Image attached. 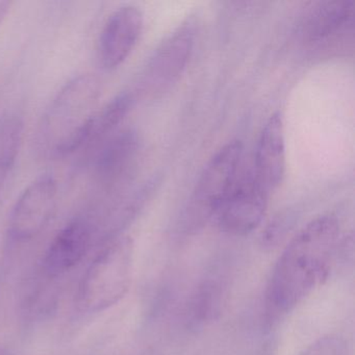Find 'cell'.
Segmentation results:
<instances>
[{
	"label": "cell",
	"instance_id": "1",
	"mask_svg": "<svg viewBox=\"0 0 355 355\" xmlns=\"http://www.w3.org/2000/svg\"><path fill=\"white\" fill-rule=\"evenodd\" d=\"M340 227L334 215L306 224L286 245L268 282L265 313L269 325L292 313L327 278L338 255Z\"/></svg>",
	"mask_w": 355,
	"mask_h": 355
},
{
	"label": "cell",
	"instance_id": "2",
	"mask_svg": "<svg viewBox=\"0 0 355 355\" xmlns=\"http://www.w3.org/2000/svg\"><path fill=\"white\" fill-rule=\"evenodd\" d=\"M101 84L83 73L66 83L49 103L38 130V146L46 157H65L82 150L98 113Z\"/></svg>",
	"mask_w": 355,
	"mask_h": 355
},
{
	"label": "cell",
	"instance_id": "3",
	"mask_svg": "<svg viewBox=\"0 0 355 355\" xmlns=\"http://www.w3.org/2000/svg\"><path fill=\"white\" fill-rule=\"evenodd\" d=\"M134 244L128 236L107 241L83 276L78 293L80 309L101 313L122 300L130 291Z\"/></svg>",
	"mask_w": 355,
	"mask_h": 355
},
{
	"label": "cell",
	"instance_id": "4",
	"mask_svg": "<svg viewBox=\"0 0 355 355\" xmlns=\"http://www.w3.org/2000/svg\"><path fill=\"white\" fill-rule=\"evenodd\" d=\"M244 146L230 141L205 166L182 215V230L196 232L214 219L243 167Z\"/></svg>",
	"mask_w": 355,
	"mask_h": 355
},
{
	"label": "cell",
	"instance_id": "5",
	"mask_svg": "<svg viewBox=\"0 0 355 355\" xmlns=\"http://www.w3.org/2000/svg\"><path fill=\"white\" fill-rule=\"evenodd\" d=\"M269 194L259 186L252 168L240 174L224 199L214 219L222 232L232 236H246L257 230L267 211Z\"/></svg>",
	"mask_w": 355,
	"mask_h": 355
},
{
	"label": "cell",
	"instance_id": "6",
	"mask_svg": "<svg viewBox=\"0 0 355 355\" xmlns=\"http://www.w3.org/2000/svg\"><path fill=\"white\" fill-rule=\"evenodd\" d=\"M195 37L196 24L189 19L164 39L143 72L140 84L144 93L159 94L178 82L192 55Z\"/></svg>",
	"mask_w": 355,
	"mask_h": 355
},
{
	"label": "cell",
	"instance_id": "7",
	"mask_svg": "<svg viewBox=\"0 0 355 355\" xmlns=\"http://www.w3.org/2000/svg\"><path fill=\"white\" fill-rule=\"evenodd\" d=\"M58 201V182L51 173L33 180L12 209L9 236L15 242L34 240L49 225Z\"/></svg>",
	"mask_w": 355,
	"mask_h": 355
},
{
	"label": "cell",
	"instance_id": "8",
	"mask_svg": "<svg viewBox=\"0 0 355 355\" xmlns=\"http://www.w3.org/2000/svg\"><path fill=\"white\" fill-rule=\"evenodd\" d=\"M144 15L140 8L125 5L110 14L99 35L97 55L103 69H117L130 57L140 40Z\"/></svg>",
	"mask_w": 355,
	"mask_h": 355
},
{
	"label": "cell",
	"instance_id": "9",
	"mask_svg": "<svg viewBox=\"0 0 355 355\" xmlns=\"http://www.w3.org/2000/svg\"><path fill=\"white\" fill-rule=\"evenodd\" d=\"M139 151L138 132L132 128L118 130L95 151L93 159L95 184L107 192L115 190L132 173Z\"/></svg>",
	"mask_w": 355,
	"mask_h": 355
},
{
	"label": "cell",
	"instance_id": "10",
	"mask_svg": "<svg viewBox=\"0 0 355 355\" xmlns=\"http://www.w3.org/2000/svg\"><path fill=\"white\" fill-rule=\"evenodd\" d=\"M96 234V226L90 217L72 220L51 241L41 271L53 279L69 272L86 257Z\"/></svg>",
	"mask_w": 355,
	"mask_h": 355
},
{
	"label": "cell",
	"instance_id": "11",
	"mask_svg": "<svg viewBox=\"0 0 355 355\" xmlns=\"http://www.w3.org/2000/svg\"><path fill=\"white\" fill-rule=\"evenodd\" d=\"M286 138L282 114H272L261 128L255 149L253 175L270 194L276 190L286 174Z\"/></svg>",
	"mask_w": 355,
	"mask_h": 355
},
{
	"label": "cell",
	"instance_id": "12",
	"mask_svg": "<svg viewBox=\"0 0 355 355\" xmlns=\"http://www.w3.org/2000/svg\"><path fill=\"white\" fill-rule=\"evenodd\" d=\"M352 1H322L313 3L300 24V36L305 44L321 46L342 38L353 28Z\"/></svg>",
	"mask_w": 355,
	"mask_h": 355
},
{
	"label": "cell",
	"instance_id": "13",
	"mask_svg": "<svg viewBox=\"0 0 355 355\" xmlns=\"http://www.w3.org/2000/svg\"><path fill=\"white\" fill-rule=\"evenodd\" d=\"M225 284L219 278H207L201 282L186 307V321L191 329H201L217 321L225 306Z\"/></svg>",
	"mask_w": 355,
	"mask_h": 355
},
{
	"label": "cell",
	"instance_id": "14",
	"mask_svg": "<svg viewBox=\"0 0 355 355\" xmlns=\"http://www.w3.org/2000/svg\"><path fill=\"white\" fill-rule=\"evenodd\" d=\"M132 101L134 99L130 93H120L99 110L82 150L89 153L94 151L95 153L105 141L116 134L119 130L120 124L130 113Z\"/></svg>",
	"mask_w": 355,
	"mask_h": 355
},
{
	"label": "cell",
	"instance_id": "15",
	"mask_svg": "<svg viewBox=\"0 0 355 355\" xmlns=\"http://www.w3.org/2000/svg\"><path fill=\"white\" fill-rule=\"evenodd\" d=\"M294 223L292 214L282 213L275 216L261 234V245L268 249L276 248L290 234Z\"/></svg>",
	"mask_w": 355,
	"mask_h": 355
},
{
	"label": "cell",
	"instance_id": "16",
	"mask_svg": "<svg viewBox=\"0 0 355 355\" xmlns=\"http://www.w3.org/2000/svg\"><path fill=\"white\" fill-rule=\"evenodd\" d=\"M300 355H349L348 345L338 334L320 338Z\"/></svg>",
	"mask_w": 355,
	"mask_h": 355
},
{
	"label": "cell",
	"instance_id": "17",
	"mask_svg": "<svg viewBox=\"0 0 355 355\" xmlns=\"http://www.w3.org/2000/svg\"><path fill=\"white\" fill-rule=\"evenodd\" d=\"M16 162H17L16 157L0 153V193L3 191Z\"/></svg>",
	"mask_w": 355,
	"mask_h": 355
},
{
	"label": "cell",
	"instance_id": "18",
	"mask_svg": "<svg viewBox=\"0 0 355 355\" xmlns=\"http://www.w3.org/2000/svg\"><path fill=\"white\" fill-rule=\"evenodd\" d=\"M11 6L12 3H10V1H3V0H0V26H1V24L5 21L8 14L10 13Z\"/></svg>",
	"mask_w": 355,
	"mask_h": 355
},
{
	"label": "cell",
	"instance_id": "19",
	"mask_svg": "<svg viewBox=\"0 0 355 355\" xmlns=\"http://www.w3.org/2000/svg\"><path fill=\"white\" fill-rule=\"evenodd\" d=\"M0 355H11L7 348L0 345Z\"/></svg>",
	"mask_w": 355,
	"mask_h": 355
}]
</instances>
